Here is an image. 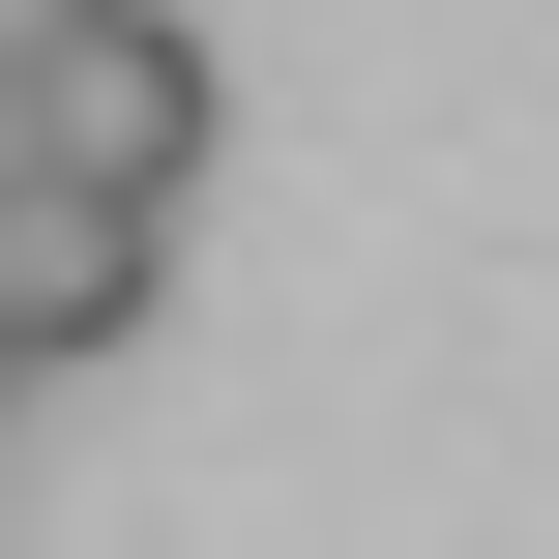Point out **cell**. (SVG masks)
Wrapping results in <instances>:
<instances>
[{"mask_svg": "<svg viewBox=\"0 0 559 559\" xmlns=\"http://www.w3.org/2000/svg\"><path fill=\"white\" fill-rule=\"evenodd\" d=\"M177 295V206H118V177H59V147H0V354L59 383V354H118Z\"/></svg>", "mask_w": 559, "mask_h": 559, "instance_id": "7a4b0ae2", "label": "cell"}, {"mask_svg": "<svg viewBox=\"0 0 559 559\" xmlns=\"http://www.w3.org/2000/svg\"><path fill=\"white\" fill-rule=\"evenodd\" d=\"M0 147H59V177L177 206V177H206V29H177V0H59V29L0 59Z\"/></svg>", "mask_w": 559, "mask_h": 559, "instance_id": "6da1fadb", "label": "cell"}, {"mask_svg": "<svg viewBox=\"0 0 559 559\" xmlns=\"http://www.w3.org/2000/svg\"><path fill=\"white\" fill-rule=\"evenodd\" d=\"M29 29H59V0H0V59H29Z\"/></svg>", "mask_w": 559, "mask_h": 559, "instance_id": "3957f363", "label": "cell"}]
</instances>
